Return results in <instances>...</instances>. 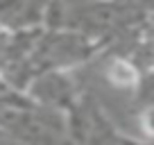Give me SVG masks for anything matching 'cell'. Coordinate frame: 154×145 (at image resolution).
Segmentation results:
<instances>
[{
  "mask_svg": "<svg viewBox=\"0 0 154 145\" xmlns=\"http://www.w3.org/2000/svg\"><path fill=\"white\" fill-rule=\"evenodd\" d=\"M109 75H111V79H113L116 84H120V86H129V84L136 82V70L125 61H113Z\"/></svg>",
  "mask_w": 154,
  "mask_h": 145,
  "instance_id": "cell-1",
  "label": "cell"
}]
</instances>
